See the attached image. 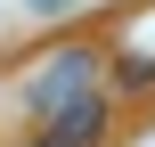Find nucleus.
<instances>
[{"mask_svg":"<svg viewBox=\"0 0 155 147\" xmlns=\"http://www.w3.org/2000/svg\"><path fill=\"white\" fill-rule=\"evenodd\" d=\"M90 131H98V106H74V115H65V131H57V139L74 147V139H90Z\"/></svg>","mask_w":155,"mask_h":147,"instance_id":"f257e3e1","label":"nucleus"}]
</instances>
